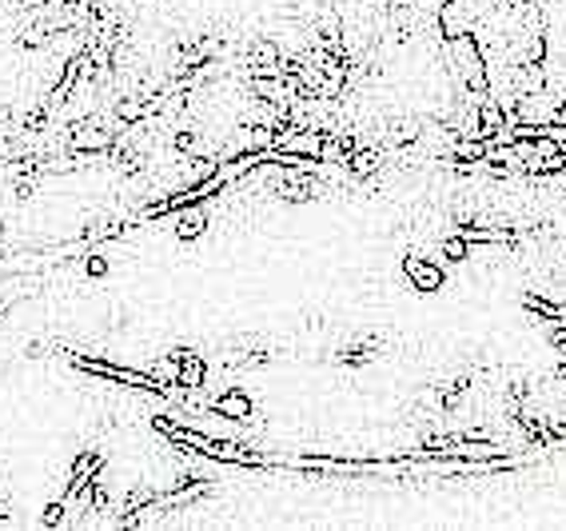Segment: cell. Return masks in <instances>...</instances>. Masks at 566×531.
<instances>
[{
    "mask_svg": "<svg viewBox=\"0 0 566 531\" xmlns=\"http://www.w3.org/2000/svg\"><path fill=\"white\" fill-rule=\"evenodd\" d=\"M447 60H451V76L467 88L471 96H487L491 93V64H487V48H483L479 33H459L447 36Z\"/></svg>",
    "mask_w": 566,
    "mask_h": 531,
    "instance_id": "6da1fadb",
    "label": "cell"
},
{
    "mask_svg": "<svg viewBox=\"0 0 566 531\" xmlns=\"http://www.w3.org/2000/svg\"><path fill=\"white\" fill-rule=\"evenodd\" d=\"M116 148V128L96 124V120H76L68 133V152L73 156H93V152H112Z\"/></svg>",
    "mask_w": 566,
    "mask_h": 531,
    "instance_id": "7a4b0ae2",
    "label": "cell"
},
{
    "mask_svg": "<svg viewBox=\"0 0 566 531\" xmlns=\"http://www.w3.org/2000/svg\"><path fill=\"white\" fill-rule=\"evenodd\" d=\"M403 276L411 280V288L423 296H434V292H443L447 288V276H443V268L434 264V260L427 256H415V252H407L403 256Z\"/></svg>",
    "mask_w": 566,
    "mask_h": 531,
    "instance_id": "3957f363",
    "label": "cell"
},
{
    "mask_svg": "<svg viewBox=\"0 0 566 531\" xmlns=\"http://www.w3.org/2000/svg\"><path fill=\"white\" fill-rule=\"evenodd\" d=\"M211 412L220 419H228V424H251V416H256V404H251V396L244 388H228V392H220L211 399Z\"/></svg>",
    "mask_w": 566,
    "mask_h": 531,
    "instance_id": "277c9868",
    "label": "cell"
},
{
    "mask_svg": "<svg viewBox=\"0 0 566 531\" xmlns=\"http://www.w3.org/2000/svg\"><path fill=\"white\" fill-rule=\"evenodd\" d=\"M171 220H176V240H184V244H196V240L208 232V224H211L208 200H196V204L180 208V212H171Z\"/></svg>",
    "mask_w": 566,
    "mask_h": 531,
    "instance_id": "5b68a950",
    "label": "cell"
},
{
    "mask_svg": "<svg viewBox=\"0 0 566 531\" xmlns=\"http://www.w3.org/2000/svg\"><path fill=\"white\" fill-rule=\"evenodd\" d=\"M283 48L276 44V40H256V44L248 48V68L251 76H283Z\"/></svg>",
    "mask_w": 566,
    "mask_h": 531,
    "instance_id": "8992f818",
    "label": "cell"
},
{
    "mask_svg": "<svg viewBox=\"0 0 566 531\" xmlns=\"http://www.w3.org/2000/svg\"><path fill=\"white\" fill-rule=\"evenodd\" d=\"M100 472H104V456H100L96 447H84V452L73 459V472H68V496H76L84 484L100 479ZM68 496H64V499H68Z\"/></svg>",
    "mask_w": 566,
    "mask_h": 531,
    "instance_id": "52a82bcc",
    "label": "cell"
},
{
    "mask_svg": "<svg viewBox=\"0 0 566 531\" xmlns=\"http://www.w3.org/2000/svg\"><path fill=\"white\" fill-rule=\"evenodd\" d=\"M479 133L483 140H494L499 133H507V108H503V100L494 93L479 96Z\"/></svg>",
    "mask_w": 566,
    "mask_h": 531,
    "instance_id": "ba28073f",
    "label": "cell"
},
{
    "mask_svg": "<svg viewBox=\"0 0 566 531\" xmlns=\"http://www.w3.org/2000/svg\"><path fill=\"white\" fill-rule=\"evenodd\" d=\"M180 352V384L176 388H184V392H200V388L208 384V364H204V356H196V352H188V348H176Z\"/></svg>",
    "mask_w": 566,
    "mask_h": 531,
    "instance_id": "9c48e42d",
    "label": "cell"
},
{
    "mask_svg": "<svg viewBox=\"0 0 566 531\" xmlns=\"http://www.w3.org/2000/svg\"><path fill=\"white\" fill-rule=\"evenodd\" d=\"M180 364H184V359H180V352H164V356H156V364L148 368V376L168 392V388L180 384Z\"/></svg>",
    "mask_w": 566,
    "mask_h": 531,
    "instance_id": "30bf717a",
    "label": "cell"
},
{
    "mask_svg": "<svg viewBox=\"0 0 566 531\" xmlns=\"http://www.w3.org/2000/svg\"><path fill=\"white\" fill-rule=\"evenodd\" d=\"M379 164H383L379 148H356L343 172H347V176H356V180H363V176H376V172H379Z\"/></svg>",
    "mask_w": 566,
    "mask_h": 531,
    "instance_id": "8fae6325",
    "label": "cell"
},
{
    "mask_svg": "<svg viewBox=\"0 0 566 531\" xmlns=\"http://www.w3.org/2000/svg\"><path fill=\"white\" fill-rule=\"evenodd\" d=\"M439 248H443V256H447L451 264H463V260L471 256V244H467V240H463L459 232H454V236H443Z\"/></svg>",
    "mask_w": 566,
    "mask_h": 531,
    "instance_id": "7c38bea8",
    "label": "cell"
},
{
    "mask_svg": "<svg viewBox=\"0 0 566 531\" xmlns=\"http://www.w3.org/2000/svg\"><path fill=\"white\" fill-rule=\"evenodd\" d=\"M171 148H176V152L196 156V152H200V128H180L176 140H171Z\"/></svg>",
    "mask_w": 566,
    "mask_h": 531,
    "instance_id": "4fadbf2b",
    "label": "cell"
},
{
    "mask_svg": "<svg viewBox=\"0 0 566 531\" xmlns=\"http://www.w3.org/2000/svg\"><path fill=\"white\" fill-rule=\"evenodd\" d=\"M64 512H68V499L60 496V499H53V504L44 507V516H40V524H44V527H60V524H64Z\"/></svg>",
    "mask_w": 566,
    "mask_h": 531,
    "instance_id": "5bb4252c",
    "label": "cell"
},
{
    "mask_svg": "<svg viewBox=\"0 0 566 531\" xmlns=\"http://www.w3.org/2000/svg\"><path fill=\"white\" fill-rule=\"evenodd\" d=\"M84 276H88V280H104V276H108V260L100 256V252H93V256L84 260Z\"/></svg>",
    "mask_w": 566,
    "mask_h": 531,
    "instance_id": "9a60e30c",
    "label": "cell"
}]
</instances>
